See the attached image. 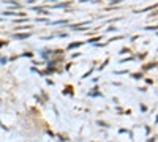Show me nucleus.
<instances>
[{
	"label": "nucleus",
	"instance_id": "f257e3e1",
	"mask_svg": "<svg viewBox=\"0 0 158 142\" xmlns=\"http://www.w3.org/2000/svg\"><path fill=\"white\" fill-rule=\"evenodd\" d=\"M29 36H30V33H16L14 38L16 40H24V38H29Z\"/></svg>",
	"mask_w": 158,
	"mask_h": 142
},
{
	"label": "nucleus",
	"instance_id": "f03ea898",
	"mask_svg": "<svg viewBox=\"0 0 158 142\" xmlns=\"http://www.w3.org/2000/svg\"><path fill=\"white\" fill-rule=\"evenodd\" d=\"M81 43H73V44H70V49H71V47H76V46H79Z\"/></svg>",
	"mask_w": 158,
	"mask_h": 142
}]
</instances>
